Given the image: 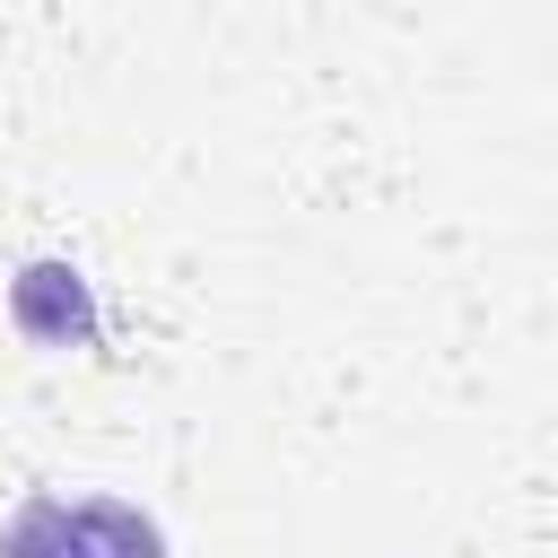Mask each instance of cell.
Wrapping results in <instances>:
<instances>
[{"instance_id":"cell-2","label":"cell","mask_w":558,"mask_h":558,"mask_svg":"<svg viewBox=\"0 0 558 558\" xmlns=\"http://www.w3.org/2000/svg\"><path fill=\"white\" fill-rule=\"evenodd\" d=\"M9 314H17V331L44 340V349H87V340H96V305H87V279H78L70 262H26L17 288H9Z\"/></svg>"},{"instance_id":"cell-1","label":"cell","mask_w":558,"mask_h":558,"mask_svg":"<svg viewBox=\"0 0 558 558\" xmlns=\"http://www.w3.org/2000/svg\"><path fill=\"white\" fill-rule=\"evenodd\" d=\"M0 558H166V532L122 497H26Z\"/></svg>"}]
</instances>
